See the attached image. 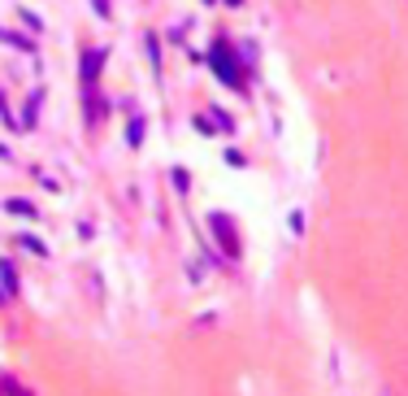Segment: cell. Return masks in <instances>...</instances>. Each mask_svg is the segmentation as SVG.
Wrapping results in <instances>:
<instances>
[{
    "label": "cell",
    "instance_id": "d6986e66",
    "mask_svg": "<svg viewBox=\"0 0 408 396\" xmlns=\"http://www.w3.org/2000/svg\"><path fill=\"white\" fill-rule=\"evenodd\" d=\"M378 396H391V392H378Z\"/></svg>",
    "mask_w": 408,
    "mask_h": 396
},
{
    "label": "cell",
    "instance_id": "7a4b0ae2",
    "mask_svg": "<svg viewBox=\"0 0 408 396\" xmlns=\"http://www.w3.org/2000/svg\"><path fill=\"white\" fill-rule=\"evenodd\" d=\"M209 231L217 235V244H222V253L226 257H239L243 253V240H239V231H235V222H231V214H209Z\"/></svg>",
    "mask_w": 408,
    "mask_h": 396
},
{
    "label": "cell",
    "instance_id": "8992f818",
    "mask_svg": "<svg viewBox=\"0 0 408 396\" xmlns=\"http://www.w3.org/2000/svg\"><path fill=\"white\" fill-rule=\"evenodd\" d=\"M0 44H9V48H18V53H35V39H27V35H18V31H5V27H0Z\"/></svg>",
    "mask_w": 408,
    "mask_h": 396
},
{
    "label": "cell",
    "instance_id": "e0dca14e",
    "mask_svg": "<svg viewBox=\"0 0 408 396\" xmlns=\"http://www.w3.org/2000/svg\"><path fill=\"white\" fill-rule=\"evenodd\" d=\"M5 301H9V292H5V287H0V305H5Z\"/></svg>",
    "mask_w": 408,
    "mask_h": 396
},
{
    "label": "cell",
    "instance_id": "9c48e42d",
    "mask_svg": "<svg viewBox=\"0 0 408 396\" xmlns=\"http://www.w3.org/2000/svg\"><path fill=\"white\" fill-rule=\"evenodd\" d=\"M5 209H9V214H18V218H39V209H35L31 201H22V196H9Z\"/></svg>",
    "mask_w": 408,
    "mask_h": 396
},
{
    "label": "cell",
    "instance_id": "ac0fdd59",
    "mask_svg": "<svg viewBox=\"0 0 408 396\" xmlns=\"http://www.w3.org/2000/svg\"><path fill=\"white\" fill-rule=\"evenodd\" d=\"M226 5H231V9H239V5H243V0H226Z\"/></svg>",
    "mask_w": 408,
    "mask_h": 396
},
{
    "label": "cell",
    "instance_id": "2e32d148",
    "mask_svg": "<svg viewBox=\"0 0 408 396\" xmlns=\"http://www.w3.org/2000/svg\"><path fill=\"white\" fill-rule=\"evenodd\" d=\"M291 235H304V214L291 209Z\"/></svg>",
    "mask_w": 408,
    "mask_h": 396
},
{
    "label": "cell",
    "instance_id": "4fadbf2b",
    "mask_svg": "<svg viewBox=\"0 0 408 396\" xmlns=\"http://www.w3.org/2000/svg\"><path fill=\"white\" fill-rule=\"evenodd\" d=\"M18 18H22V22H27V27H31V31H44V18H39V13H31V9H22Z\"/></svg>",
    "mask_w": 408,
    "mask_h": 396
},
{
    "label": "cell",
    "instance_id": "9a60e30c",
    "mask_svg": "<svg viewBox=\"0 0 408 396\" xmlns=\"http://www.w3.org/2000/svg\"><path fill=\"white\" fill-rule=\"evenodd\" d=\"M174 187H178V192H187V187H191V183H187V170H183V166L174 170Z\"/></svg>",
    "mask_w": 408,
    "mask_h": 396
},
{
    "label": "cell",
    "instance_id": "277c9868",
    "mask_svg": "<svg viewBox=\"0 0 408 396\" xmlns=\"http://www.w3.org/2000/svg\"><path fill=\"white\" fill-rule=\"evenodd\" d=\"M39 101H44V92H31V96H27V105H22V118H18V127H22V131H31L35 122H39Z\"/></svg>",
    "mask_w": 408,
    "mask_h": 396
},
{
    "label": "cell",
    "instance_id": "7c38bea8",
    "mask_svg": "<svg viewBox=\"0 0 408 396\" xmlns=\"http://www.w3.org/2000/svg\"><path fill=\"white\" fill-rule=\"evenodd\" d=\"M91 13H96L100 22H109V18H113V5H109V0H91Z\"/></svg>",
    "mask_w": 408,
    "mask_h": 396
},
{
    "label": "cell",
    "instance_id": "5b68a950",
    "mask_svg": "<svg viewBox=\"0 0 408 396\" xmlns=\"http://www.w3.org/2000/svg\"><path fill=\"white\" fill-rule=\"evenodd\" d=\"M0 287H5L9 296H18V292H22V283H18V270H13V261H9V257H0Z\"/></svg>",
    "mask_w": 408,
    "mask_h": 396
},
{
    "label": "cell",
    "instance_id": "ba28073f",
    "mask_svg": "<svg viewBox=\"0 0 408 396\" xmlns=\"http://www.w3.org/2000/svg\"><path fill=\"white\" fill-rule=\"evenodd\" d=\"M144 131H148V122L135 113L131 122H126V144H131V148H139V144H144Z\"/></svg>",
    "mask_w": 408,
    "mask_h": 396
},
{
    "label": "cell",
    "instance_id": "ffe728a7",
    "mask_svg": "<svg viewBox=\"0 0 408 396\" xmlns=\"http://www.w3.org/2000/svg\"><path fill=\"white\" fill-rule=\"evenodd\" d=\"M204 5H213V0H204Z\"/></svg>",
    "mask_w": 408,
    "mask_h": 396
},
{
    "label": "cell",
    "instance_id": "52a82bcc",
    "mask_svg": "<svg viewBox=\"0 0 408 396\" xmlns=\"http://www.w3.org/2000/svg\"><path fill=\"white\" fill-rule=\"evenodd\" d=\"M13 244H18V249H27V253H35V257H48V244H44L39 235H31V231H22Z\"/></svg>",
    "mask_w": 408,
    "mask_h": 396
},
{
    "label": "cell",
    "instance_id": "8fae6325",
    "mask_svg": "<svg viewBox=\"0 0 408 396\" xmlns=\"http://www.w3.org/2000/svg\"><path fill=\"white\" fill-rule=\"evenodd\" d=\"M144 44H148V61H152V70H161V44H157V35H148Z\"/></svg>",
    "mask_w": 408,
    "mask_h": 396
},
{
    "label": "cell",
    "instance_id": "6da1fadb",
    "mask_svg": "<svg viewBox=\"0 0 408 396\" xmlns=\"http://www.w3.org/2000/svg\"><path fill=\"white\" fill-rule=\"evenodd\" d=\"M209 66H213V74L226 83V87H243V66H239V57H235V48H231V39H217L213 48H209Z\"/></svg>",
    "mask_w": 408,
    "mask_h": 396
},
{
    "label": "cell",
    "instance_id": "3957f363",
    "mask_svg": "<svg viewBox=\"0 0 408 396\" xmlns=\"http://www.w3.org/2000/svg\"><path fill=\"white\" fill-rule=\"evenodd\" d=\"M100 70H105V53H96V48H83V57H79V83H83V92L100 83Z\"/></svg>",
    "mask_w": 408,
    "mask_h": 396
},
{
    "label": "cell",
    "instance_id": "5bb4252c",
    "mask_svg": "<svg viewBox=\"0 0 408 396\" xmlns=\"http://www.w3.org/2000/svg\"><path fill=\"white\" fill-rule=\"evenodd\" d=\"M196 131H204V135H213V131H217V122H213L209 113H200V118H196Z\"/></svg>",
    "mask_w": 408,
    "mask_h": 396
},
{
    "label": "cell",
    "instance_id": "30bf717a",
    "mask_svg": "<svg viewBox=\"0 0 408 396\" xmlns=\"http://www.w3.org/2000/svg\"><path fill=\"white\" fill-rule=\"evenodd\" d=\"M0 392H5V396H31V392L22 388V383H18L13 375H0Z\"/></svg>",
    "mask_w": 408,
    "mask_h": 396
}]
</instances>
